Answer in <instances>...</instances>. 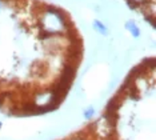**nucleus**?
<instances>
[{"label": "nucleus", "instance_id": "20e7f679", "mask_svg": "<svg viewBox=\"0 0 156 140\" xmlns=\"http://www.w3.org/2000/svg\"><path fill=\"white\" fill-rule=\"evenodd\" d=\"M145 21H148V23L152 26V28H156V23H155V17H154V15H151V16H145Z\"/></svg>", "mask_w": 156, "mask_h": 140}, {"label": "nucleus", "instance_id": "f257e3e1", "mask_svg": "<svg viewBox=\"0 0 156 140\" xmlns=\"http://www.w3.org/2000/svg\"><path fill=\"white\" fill-rule=\"evenodd\" d=\"M126 28H127V31L131 32V35H132L135 39H139V36H140V30H139V27L136 26V23H135L133 20L126 21Z\"/></svg>", "mask_w": 156, "mask_h": 140}, {"label": "nucleus", "instance_id": "f03ea898", "mask_svg": "<svg viewBox=\"0 0 156 140\" xmlns=\"http://www.w3.org/2000/svg\"><path fill=\"white\" fill-rule=\"evenodd\" d=\"M92 26H94V30L96 31V32H99L100 35H103V36H107V35H108V30H107V27H105L100 20H94Z\"/></svg>", "mask_w": 156, "mask_h": 140}, {"label": "nucleus", "instance_id": "39448f33", "mask_svg": "<svg viewBox=\"0 0 156 140\" xmlns=\"http://www.w3.org/2000/svg\"><path fill=\"white\" fill-rule=\"evenodd\" d=\"M0 127H2V123H0Z\"/></svg>", "mask_w": 156, "mask_h": 140}, {"label": "nucleus", "instance_id": "7ed1b4c3", "mask_svg": "<svg viewBox=\"0 0 156 140\" xmlns=\"http://www.w3.org/2000/svg\"><path fill=\"white\" fill-rule=\"evenodd\" d=\"M94 113H95L94 107H88L87 109H84V117H86V119H91V117L94 116Z\"/></svg>", "mask_w": 156, "mask_h": 140}]
</instances>
